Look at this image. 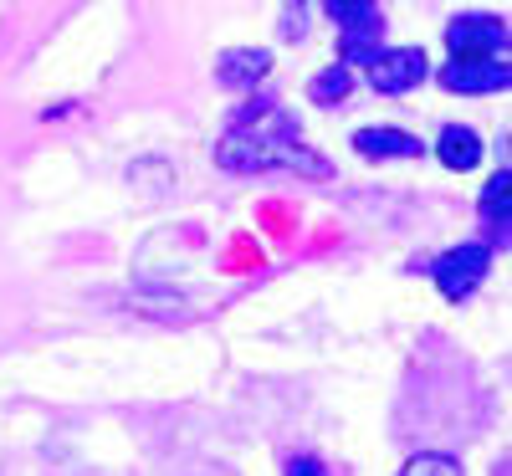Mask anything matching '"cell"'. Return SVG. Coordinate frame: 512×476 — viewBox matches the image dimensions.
Wrapping results in <instances>:
<instances>
[{
    "label": "cell",
    "mask_w": 512,
    "mask_h": 476,
    "mask_svg": "<svg viewBox=\"0 0 512 476\" xmlns=\"http://www.w3.org/2000/svg\"><path fill=\"white\" fill-rule=\"evenodd\" d=\"M354 149L364 159H420L425 154V144L410 139V134H400V128H359Z\"/></svg>",
    "instance_id": "6"
},
{
    "label": "cell",
    "mask_w": 512,
    "mask_h": 476,
    "mask_svg": "<svg viewBox=\"0 0 512 476\" xmlns=\"http://www.w3.org/2000/svg\"><path fill=\"white\" fill-rule=\"evenodd\" d=\"M267 67H272V57L262 47H256V52H226L221 67H216V77L226 82V88H251V82L267 77Z\"/></svg>",
    "instance_id": "9"
},
{
    "label": "cell",
    "mask_w": 512,
    "mask_h": 476,
    "mask_svg": "<svg viewBox=\"0 0 512 476\" xmlns=\"http://www.w3.org/2000/svg\"><path fill=\"white\" fill-rule=\"evenodd\" d=\"M323 6H328V16H333V21H354V16L374 11V0H323Z\"/></svg>",
    "instance_id": "13"
},
{
    "label": "cell",
    "mask_w": 512,
    "mask_h": 476,
    "mask_svg": "<svg viewBox=\"0 0 512 476\" xmlns=\"http://www.w3.org/2000/svg\"><path fill=\"white\" fill-rule=\"evenodd\" d=\"M287 476H328V466L318 456H292L287 461Z\"/></svg>",
    "instance_id": "14"
},
{
    "label": "cell",
    "mask_w": 512,
    "mask_h": 476,
    "mask_svg": "<svg viewBox=\"0 0 512 476\" xmlns=\"http://www.w3.org/2000/svg\"><path fill=\"white\" fill-rule=\"evenodd\" d=\"M364 67H369L374 93H390V98H400V93L415 88V82H425V52L420 47H390V52L379 47Z\"/></svg>",
    "instance_id": "3"
},
{
    "label": "cell",
    "mask_w": 512,
    "mask_h": 476,
    "mask_svg": "<svg viewBox=\"0 0 512 476\" xmlns=\"http://www.w3.org/2000/svg\"><path fill=\"white\" fill-rule=\"evenodd\" d=\"M400 476H461V466L451 456H436V451H425V456H410Z\"/></svg>",
    "instance_id": "12"
},
{
    "label": "cell",
    "mask_w": 512,
    "mask_h": 476,
    "mask_svg": "<svg viewBox=\"0 0 512 476\" xmlns=\"http://www.w3.org/2000/svg\"><path fill=\"white\" fill-rule=\"evenodd\" d=\"M507 82L512 72L497 57H451V67H441V88L451 93H502Z\"/></svg>",
    "instance_id": "5"
},
{
    "label": "cell",
    "mask_w": 512,
    "mask_h": 476,
    "mask_svg": "<svg viewBox=\"0 0 512 476\" xmlns=\"http://www.w3.org/2000/svg\"><path fill=\"white\" fill-rule=\"evenodd\" d=\"M379 36H384V26H379V16L374 11H364V16H354V21H344V62H369L374 52H379Z\"/></svg>",
    "instance_id": "8"
},
{
    "label": "cell",
    "mask_w": 512,
    "mask_h": 476,
    "mask_svg": "<svg viewBox=\"0 0 512 476\" xmlns=\"http://www.w3.org/2000/svg\"><path fill=\"white\" fill-rule=\"evenodd\" d=\"M436 154H441V164L446 169H477V159H482V139L472 134V128H441V139H436Z\"/></svg>",
    "instance_id": "7"
},
{
    "label": "cell",
    "mask_w": 512,
    "mask_h": 476,
    "mask_svg": "<svg viewBox=\"0 0 512 476\" xmlns=\"http://www.w3.org/2000/svg\"><path fill=\"white\" fill-rule=\"evenodd\" d=\"M446 47L451 57H497L507 47V21L497 16H461L446 26Z\"/></svg>",
    "instance_id": "4"
},
{
    "label": "cell",
    "mask_w": 512,
    "mask_h": 476,
    "mask_svg": "<svg viewBox=\"0 0 512 476\" xmlns=\"http://www.w3.org/2000/svg\"><path fill=\"white\" fill-rule=\"evenodd\" d=\"M487 267H492V251L487 246H456V251H446L441 262H436V287H441V297H451V302H466L477 287H482V277H487Z\"/></svg>",
    "instance_id": "2"
},
{
    "label": "cell",
    "mask_w": 512,
    "mask_h": 476,
    "mask_svg": "<svg viewBox=\"0 0 512 476\" xmlns=\"http://www.w3.org/2000/svg\"><path fill=\"white\" fill-rule=\"evenodd\" d=\"M349 67H328L323 77H313V88H308V98L313 103H338V98H349Z\"/></svg>",
    "instance_id": "11"
},
{
    "label": "cell",
    "mask_w": 512,
    "mask_h": 476,
    "mask_svg": "<svg viewBox=\"0 0 512 476\" xmlns=\"http://www.w3.org/2000/svg\"><path fill=\"white\" fill-rule=\"evenodd\" d=\"M216 164L231 169V175H267V169H292V175L308 180H328L333 169L323 154H313L297 128L282 118L277 103H251L216 144Z\"/></svg>",
    "instance_id": "1"
},
{
    "label": "cell",
    "mask_w": 512,
    "mask_h": 476,
    "mask_svg": "<svg viewBox=\"0 0 512 476\" xmlns=\"http://www.w3.org/2000/svg\"><path fill=\"white\" fill-rule=\"evenodd\" d=\"M507 185H512V175H507V169H497V180L482 190V221L492 226L497 246L507 241Z\"/></svg>",
    "instance_id": "10"
}]
</instances>
